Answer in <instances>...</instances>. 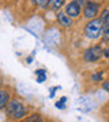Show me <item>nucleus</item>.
I'll return each instance as SVG.
<instances>
[{"label":"nucleus","mask_w":109,"mask_h":122,"mask_svg":"<svg viewBox=\"0 0 109 122\" xmlns=\"http://www.w3.org/2000/svg\"><path fill=\"white\" fill-rule=\"evenodd\" d=\"M35 74H36V77H39V76H47V70L45 69H37V70H35Z\"/></svg>","instance_id":"obj_14"},{"label":"nucleus","mask_w":109,"mask_h":122,"mask_svg":"<svg viewBox=\"0 0 109 122\" xmlns=\"http://www.w3.org/2000/svg\"><path fill=\"white\" fill-rule=\"evenodd\" d=\"M57 89H60V88H52L51 89V94H49V97H54V92H56V90H57Z\"/></svg>","instance_id":"obj_18"},{"label":"nucleus","mask_w":109,"mask_h":122,"mask_svg":"<svg viewBox=\"0 0 109 122\" xmlns=\"http://www.w3.org/2000/svg\"><path fill=\"white\" fill-rule=\"evenodd\" d=\"M103 30H104V24L100 20V17L92 19L84 24L82 27V35L85 39L91 40V41H96V40L101 39L103 36Z\"/></svg>","instance_id":"obj_1"},{"label":"nucleus","mask_w":109,"mask_h":122,"mask_svg":"<svg viewBox=\"0 0 109 122\" xmlns=\"http://www.w3.org/2000/svg\"><path fill=\"white\" fill-rule=\"evenodd\" d=\"M5 113L11 119H21L28 113V109L23 105V102L19 100H11L5 107Z\"/></svg>","instance_id":"obj_2"},{"label":"nucleus","mask_w":109,"mask_h":122,"mask_svg":"<svg viewBox=\"0 0 109 122\" xmlns=\"http://www.w3.org/2000/svg\"><path fill=\"white\" fill-rule=\"evenodd\" d=\"M24 122H44V121H43L40 114H32V116H29Z\"/></svg>","instance_id":"obj_12"},{"label":"nucleus","mask_w":109,"mask_h":122,"mask_svg":"<svg viewBox=\"0 0 109 122\" xmlns=\"http://www.w3.org/2000/svg\"><path fill=\"white\" fill-rule=\"evenodd\" d=\"M63 9L64 12L67 13L69 17H72L73 20L80 19L82 16V5L79 3V0H68Z\"/></svg>","instance_id":"obj_5"},{"label":"nucleus","mask_w":109,"mask_h":122,"mask_svg":"<svg viewBox=\"0 0 109 122\" xmlns=\"http://www.w3.org/2000/svg\"><path fill=\"white\" fill-rule=\"evenodd\" d=\"M108 4H109V0H108Z\"/></svg>","instance_id":"obj_20"},{"label":"nucleus","mask_w":109,"mask_h":122,"mask_svg":"<svg viewBox=\"0 0 109 122\" xmlns=\"http://www.w3.org/2000/svg\"><path fill=\"white\" fill-rule=\"evenodd\" d=\"M67 4V0H48L44 11H51V12H59L64 8V5Z\"/></svg>","instance_id":"obj_7"},{"label":"nucleus","mask_w":109,"mask_h":122,"mask_svg":"<svg viewBox=\"0 0 109 122\" xmlns=\"http://www.w3.org/2000/svg\"><path fill=\"white\" fill-rule=\"evenodd\" d=\"M103 45L100 44H94V45H91L85 49L82 52V61L84 62H88V64H92V62H97L103 57Z\"/></svg>","instance_id":"obj_4"},{"label":"nucleus","mask_w":109,"mask_h":122,"mask_svg":"<svg viewBox=\"0 0 109 122\" xmlns=\"http://www.w3.org/2000/svg\"><path fill=\"white\" fill-rule=\"evenodd\" d=\"M103 89L109 93V80H108V81H103Z\"/></svg>","instance_id":"obj_16"},{"label":"nucleus","mask_w":109,"mask_h":122,"mask_svg":"<svg viewBox=\"0 0 109 122\" xmlns=\"http://www.w3.org/2000/svg\"><path fill=\"white\" fill-rule=\"evenodd\" d=\"M29 3L32 4L35 8L44 9V8H45V5H47V3H48V0H29Z\"/></svg>","instance_id":"obj_10"},{"label":"nucleus","mask_w":109,"mask_h":122,"mask_svg":"<svg viewBox=\"0 0 109 122\" xmlns=\"http://www.w3.org/2000/svg\"><path fill=\"white\" fill-rule=\"evenodd\" d=\"M104 5L101 1L97 0H87V3L82 5V19L84 20H92L100 16Z\"/></svg>","instance_id":"obj_3"},{"label":"nucleus","mask_w":109,"mask_h":122,"mask_svg":"<svg viewBox=\"0 0 109 122\" xmlns=\"http://www.w3.org/2000/svg\"><path fill=\"white\" fill-rule=\"evenodd\" d=\"M103 57H105L109 60V46H105V48L103 49Z\"/></svg>","instance_id":"obj_15"},{"label":"nucleus","mask_w":109,"mask_h":122,"mask_svg":"<svg viewBox=\"0 0 109 122\" xmlns=\"http://www.w3.org/2000/svg\"><path fill=\"white\" fill-rule=\"evenodd\" d=\"M27 62L29 64V62H32V57H27Z\"/></svg>","instance_id":"obj_19"},{"label":"nucleus","mask_w":109,"mask_h":122,"mask_svg":"<svg viewBox=\"0 0 109 122\" xmlns=\"http://www.w3.org/2000/svg\"><path fill=\"white\" fill-rule=\"evenodd\" d=\"M98 17H100V20L103 21L104 27H109V4L103 8V11H101Z\"/></svg>","instance_id":"obj_9"},{"label":"nucleus","mask_w":109,"mask_h":122,"mask_svg":"<svg viewBox=\"0 0 109 122\" xmlns=\"http://www.w3.org/2000/svg\"><path fill=\"white\" fill-rule=\"evenodd\" d=\"M9 101H11V93H9V90L0 89V110L5 109Z\"/></svg>","instance_id":"obj_8"},{"label":"nucleus","mask_w":109,"mask_h":122,"mask_svg":"<svg viewBox=\"0 0 109 122\" xmlns=\"http://www.w3.org/2000/svg\"><path fill=\"white\" fill-rule=\"evenodd\" d=\"M45 80H47V76H39V77H36L37 82H44Z\"/></svg>","instance_id":"obj_17"},{"label":"nucleus","mask_w":109,"mask_h":122,"mask_svg":"<svg viewBox=\"0 0 109 122\" xmlns=\"http://www.w3.org/2000/svg\"><path fill=\"white\" fill-rule=\"evenodd\" d=\"M91 80L93 82H103L104 80V72H97V73H93L91 76Z\"/></svg>","instance_id":"obj_11"},{"label":"nucleus","mask_w":109,"mask_h":122,"mask_svg":"<svg viewBox=\"0 0 109 122\" xmlns=\"http://www.w3.org/2000/svg\"><path fill=\"white\" fill-rule=\"evenodd\" d=\"M65 102H67V97H63L60 101L56 102V107H57V109H61V110L65 109Z\"/></svg>","instance_id":"obj_13"},{"label":"nucleus","mask_w":109,"mask_h":122,"mask_svg":"<svg viewBox=\"0 0 109 122\" xmlns=\"http://www.w3.org/2000/svg\"><path fill=\"white\" fill-rule=\"evenodd\" d=\"M54 20H56L59 27L64 28V29H69V28H72L73 24H75V20H73L72 17H69L67 13L64 12V9H61V11L54 13Z\"/></svg>","instance_id":"obj_6"}]
</instances>
